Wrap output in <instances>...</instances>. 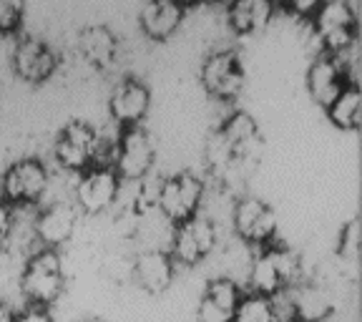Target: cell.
Returning a JSON list of instances; mask_svg holds the SVG:
<instances>
[{
	"mask_svg": "<svg viewBox=\"0 0 362 322\" xmlns=\"http://www.w3.org/2000/svg\"><path fill=\"white\" fill-rule=\"evenodd\" d=\"M302 275V262L287 247H274V244H264L262 252L255 257L252 267H249V284L257 294H272L289 289L300 282Z\"/></svg>",
	"mask_w": 362,
	"mask_h": 322,
	"instance_id": "6da1fadb",
	"label": "cell"
},
{
	"mask_svg": "<svg viewBox=\"0 0 362 322\" xmlns=\"http://www.w3.org/2000/svg\"><path fill=\"white\" fill-rule=\"evenodd\" d=\"M312 28L325 53L342 56L357 40V13L350 0H322L312 16Z\"/></svg>",
	"mask_w": 362,
	"mask_h": 322,
	"instance_id": "7a4b0ae2",
	"label": "cell"
},
{
	"mask_svg": "<svg viewBox=\"0 0 362 322\" xmlns=\"http://www.w3.org/2000/svg\"><path fill=\"white\" fill-rule=\"evenodd\" d=\"M66 284V272H63V260L56 249H38L23 270L21 289L33 305L48 307L63 294Z\"/></svg>",
	"mask_w": 362,
	"mask_h": 322,
	"instance_id": "3957f363",
	"label": "cell"
},
{
	"mask_svg": "<svg viewBox=\"0 0 362 322\" xmlns=\"http://www.w3.org/2000/svg\"><path fill=\"white\" fill-rule=\"evenodd\" d=\"M204 199V184L199 181V176L189 174V171H179L171 174L169 179H164L158 184L156 197H153V207L174 224L197 217L199 207Z\"/></svg>",
	"mask_w": 362,
	"mask_h": 322,
	"instance_id": "277c9868",
	"label": "cell"
},
{
	"mask_svg": "<svg viewBox=\"0 0 362 322\" xmlns=\"http://www.w3.org/2000/svg\"><path fill=\"white\" fill-rule=\"evenodd\" d=\"M121 176L113 166H88L76 181V207L86 214H101L119 199Z\"/></svg>",
	"mask_w": 362,
	"mask_h": 322,
	"instance_id": "5b68a950",
	"label": "cell"
},
{
	"mask_svg": "<svg viewBox=\"0 0 362 322\" xmlns=\"http://www.w3.org/2000/svg\"><path fill=\"white\" fill-rule=\"evenodd\" d=\"M3 199L13 207L35 204L48 189V169L38 159H21L13 161L0 181Z\"/></svg>",
	"mask_w": 362,
	"mask_h": 322,
	"instance_id": "8992f818",
	"label": "cell"
},
{
	"mask_svg": "<svg viewBox=\"0 0 362 322\" xmlns=\"http://www.w3.org/2000/svg\"><path fill=\"white\" fill-rule=\"evenodd\" d=\"M153 142L141 126H126L121 139L116 142L113 169L124 181H141L153 166Z\"/></svg>",
	"mask_w": 362,
	"mask_h": 322,
	"instance_id": "52a82bcc",
	"label": "cell"
},
{
	"mask_svg": "<svg viewBox=\"0 0 362 322\" xmlns=\"http://www.w3.org/2000/svg\"><path fill=\"white\" fill-rule=\"evenodd\" d=\"M216 247V226L211 219L204 217H192V219L181 222L174 226V237H171L169 255L174 262L181 265H199L202 260L211 255V249Z\"/></svg>",
	"mask_w": 362,
	"mask_h": 322,
	"instance_id": "ba28073f",
	"label": "cell"
},
{
	"mask_svg": "<svg viewBox=\"0 0 362 322\" xmlns=\"http://www.w3.org/2000/svg\"><path fill=\"white\" fill-rule=\"evenodd\" d=\"M98 149V134L86 121H71L56 139V161L66 171H83L93 166Z\"/></svg>",
	"mask_w": 362,
	"mask_h": 322,
	"instance_id": "9c48e42d",
	"label": "cell"
},
{
	"mask_svg": "<svg viewBox=\"0 0 362 322\" xmlns=\"http://www.w3.org/2000/svg\"><path fill=\"white\" fill-rule=\"evenodd\" d=\"M202 84L219 101H234L244 88V68L234 51H216L202 63Z\"/></svg>",
	"mask_w": 362,
	"mask_h": 322,
	"instance_id": "30bf717a",
	"label": "cell"
},
{
	"mask_svg": "<svg viewBox=\"0 0 362 322\" xmlns=\"http://www.w3.org/2000/svg\"><path fill=\"white\" fill-rule=\"evenodd\" d=\"M13 71L25 84H45L56 74L58 68V53L51 45L40 38H23L13 48Z\"/></svg>",
	"mask_w": 362,
	"mask_h": 322,
	"instance_id": "8fae6325",
	"label": "cell"
},
{
	"mask_svg": "<svg viewBox=\"0 0 362 322\" xmlns=\"http://www.w3.org/2000/svg\"><path fill=\"white\" fill-rule=\"evenodd\" d=\"M232 222L237 237L244 239L247 244H257V247L269 244L274 239V234H277V217H274V212L262 199L255 197L239 199L237 207H234Z\"/></svg>",
	"mask_w": 362,
	"mask_h": 322,
	"instance_id": "7c38bea8",
	"label": "cell"
},
{
	"mask_svg": "<svg viewBox=\"0 0 362 322\" xmlns=\"http://www.w3.org/2000/svg\"><path fill=\"white\" fill-rule=\"evenodd\" d=\"M347 84H352V76L347 74L345 61H342V56H332V53L317 58L307 74V91H310L312 101H317L325 108L342 93Z\"/></svg>",
	"mask_w": 362,
	"mask_h": 322,
	"instance_id": "4fadbf2b",
	"label": "cell"
},
{
	"mask_svg": "<svg viewBox=\"0 0 362 322\" xmlns=\"http://www.w3.org/2000/svg\"><path fill=\"white\" fill-rule=\"evenodd\" d=\"M151 106V93H148L146 84L139 79H124L121 84L113 86L111 96H108V111L116 124L126 126H139L141 119L148 113Z\"/></svg>",
	"mask_w": 362,
	"mask_h": 322,
	"instance_id": "5bb4252c",
	"label": "cell"
},
{
	"mask_svg": "<svg viewBox=\"0 0 362 322\" xmlns=\"http://www.w3.org/2000/svg\"><path fill=\"white\" fill-rule=\"evenodd\" d=\"M78 226V207L68 202H56L43 209L35 219V239L43 247L58 249L76 234Z\"/></svg>",
	"mask_w": 362,
	"mask_h": 322,
	"instance_id": "9a60e30c",
	"label": "cell"
},
{
	"mask_svg": "<svg viewBox=\"0 0 362 322\" xmlns=\"http://www.w3.org/2000/svg\"><path fill=\"white\" fill-rule=\"evenodd\" d=\"M187 6L181 0H146L141 8V30L151 40H169L179 30Z\"/></svg>",
	"mask_w": 362,
	"mask_h": 322,
	"instance_id": "2e32d148",
	"label": "cell"
},
{
	"mask_svg": "<svg viewBox=\"0 0 362 322\" xmlns=\"http://www.w3.org/2000/svg\"><path fill=\"white\" fill-rule=\"evenodd\" d=\"M134 282L148 294H161L174 282V257L161 249H141L134 260Z\"/></svg>",
	"mask_w": 362,
	"mask_h": 322,
	"instance_id": "e0dca14e",
	"label": "cell"
},
{
	"mask_svg": "<svg viewBox=\"0 0 362 322\" xmlns=\"http://www.w3.org/2000/svg\"><path fill=\"white\" fill-rule=\"evenodd\" d=\"M242 289L234 280L219 277L211 280L206 292L199 305V320L202 322H232L239 302H242Z\"/></svg>",
	"mask_w": 362,
	"mask_h": 322,
	"instance_id": "ac0fdd59",
	"label": "cell"
},
{
	"mask_svg": "<svg viewBox=\"0 0 362 322\" xmlns=\"http://www.w3.org/2000/svg\"><path fill=\"white\" fill-rule=\"evenodd\" d=\"M78 53L83 61L93 68H111L119 58V38L113 35V30L103 23H93L86 25L78 33Z\"/></svg>",
	"mask_w": 362,
	"mask_h": 322,
	"instance_id": "d6986e66",
	"label": "cell"
},
{
	"mask_svg": "<svg viewBox=\"0 0 362 322\" xmlns=\"http://www.w3.org/2000/svg\"><path fill=\"white\" fill-rule=\"evenodd\" d=\"M274 0H229L226 6V21L239 35L259 33L274 18Z\"/></svg>",
	"mask_w": 362,
	"mask_h": 322,
	"instance_id": "ffe728a7",
	"label": "cell"
},
{
	"mask_svg": "<svg viewBox=\"0 0 362 322\" xmlns=\"http://www.w3.org/2000/svg\"><path fill=\"white\" fill-rule=\"evenodd\" d=\"M257 136H259V129H257L255 119L244 111L232 113V116L221 124V129L216 131V139L224 144L226 151L232 154V159L247 154L249 146L257 142Z\"/></svg>",
	"mask_w": 362,
	"mask_h": 322,
	"instance_id": "44dd1931",
	"label": "cell"
},
{
	"mask_svg": "<svg viewBox=\"0 0 362 322\" xmlns=\"http://www.w3.org/2000/svg\"><path fill=\"white\" fill-rule=\"evenodd\" d=\"M174 222L166 219L156 207L144 209L136 222V237L144 244V249H161L169 252L171 249V237H174Z\"/></svg>",
	"mask_w": 362,
	"mask_h": 322,
	"instance_id": "7402d4cb",
	"label": "cell"
},
{
	"mask_svg": "<svg viewBox=\"0 0 362 322\" xmlns=\"http://www.w3.org/2000/svg\"><path fill=\"white\" fill-rule=\"evenodd\" d=\"M327 116L337 129L357 131L362 124V93L357 84H347L337 98L327 106Z\"/></svg>",
	"mask_w": 362,
	"mask_h": 322,
	"instance_id": "603a6c76",
	"label": "cell"
},
{
	"mask_svg": "<svg viewBox=\"0 0 362 322\" xmlns=\"http://www.w3.org/2000/svg\"><path fill=\"white\" fill-rule=\"evenodd\" d=\"M292 300H294V315H297V322H320L329 315V310H332L329 297L317 287L292 289Z\"/></svg>",
	"mask_w": 362,
	"mask_h": 322,
	"instance_id": "cb8c5ba5",
	"label": "cell"
},
{
	"mask_svg": "<svg viewBox=\"0 0 362 322\" xmlns=\"http://www.w3.org/2000/svg\"><path fill=\"white\" fill-rule=\"evenodd\" d=\"M232 322H274V312H272L269 297L257 294V292L242 297Z\"/></svg>",
	"mask_w": 362,
	"mask_h": 322,
	"instance_id": "d4e9b609",
	"label": "cell"
},
{
	"mask_svg": "<svg viewBox=\"0 0 362 322\" xmlns=\"http://www.w3.org/2000/svg\"><path fill=\"white\" fill-rule=\"evenodd\" d=\"M25 0H0V33L11 35L23 25Z\"/></svg>",
	"mask_w": 362,
	"mask_h": 322,
	"instance_id": "484cf974",
	"label": "cell"
},
{
	"mask_svg": "<svg viewBox=\"0 0 362 322\" xmlns=\"http://www.w3.org/2000/svg\"><path fill=\"white\" fill-rule=\"evenodd\" d=\"M322 0H274V6L284 8L289 16H297V18H312L315 11L320 8Z\"/></svg>",
	"mask_w": 362,
	"mask_h": 322,
	"instance_id": "4316f807",
	"label": "cell"
},
{
	"mask_svg": "<svg viewBox=\"0 0 362 322\" xmlns=\"http://www.w3.org/2000/svg\"><path fill=\"white\" fill-rule=\"evenodd\" d=\"M13 226H16L13 204H8L6 199H0V244L8 242V237L13 234Z\"/></svg>",
	"mask_w": 362,
	"mask_h": 322,
	"instance_id": "83f0119b",
	"label": "cell"
},
{
	"mask_svg": "<svg viewBox=\"0 0 362 322\" xmlns=\"http://www.w3.org/2000/svg\"><path fill=\"white\" fill-rule=\"evenodd\" d=\"M339 249H342V255H347L350 260L357 257V222L347 224V229L342 232V244H339Z\"/></svg>",
	"mask_w": 362,
	"mask_h": 322,
	"instance_id": "f1b7e54d",
	"label": "cell"
},
{
	"mask_svg": "<svg viewBox=\"0 0 362 322\" xmlns=\"http://www.w3.org/2000/svg\"><path fill=\"white\" fill-rule=\"evenodd\" d=\"M16 322H53V317L45 307L33 305L28 310H23L21 315H16Z\"/></svg>",
	"mask_w": 362,
	"mask_h": 322,
	"instance_id": "f546056e",
	"label": "cell"
},
{
	"mask_svg": "<svg viewBox=\"0 0 362 322\" xmlns=\"http://www.w3.org/2000/svg\"><path fill=\"white\" fill-rule=\"evenodd\" d=\"M0 322H16V312L0 300Z\"/></svg>",
	"mask_w": 362,
	"mask_h": 322,
	"instance_id": "4dcf8cb0",
	"label": "cell"
},
{
	"mask_svg": "<svg viewBox=\"0 0 362 322\" xmlns=\"http://www.w3.org/2000/svg\"><path fill=\"white\" fill-rule=\"evenodd\" d=\"M184 6H189V3H202V6H216V3H221V0H181Z\"/></svg>",
	"mask_w": 362,
	"mask_h": 322,
	"instance_id": "1f68e13d",
	"label": "cell"
},
{
	"mask_svg": "<svg viewBox=\"0 0 362 322\" xmlns=\"http://www.w3.org/2000/svg\"><path fill=\"white\" fill-rule=\"evenodd\" d=\"M83 322H103V320H98V317H90V320H83Z\"/></svg>",
	"mask_w": 362,
	"mask_h": 322,
	"instance_id": "d6a6232c",
	"label": "cell"
}]
</instances>
